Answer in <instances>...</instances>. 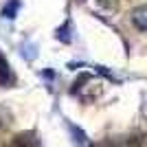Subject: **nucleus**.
<instances>
[{
    "label": "nucleus",
    "instance_id": "nucleus-6",
    "mask_svg": "<svg viewBox=\"0 0 147 147\" xmlns=\"http://www.w3.org/2000/svg\"><path fill=\"white\" fill-rule=\"evenodd\" d=\"M143 117L147 119V101H145V103H143Z\"/></svg>",
    "mask_w": 147,
    "mask_h": 147
},
{
    "label": "nucleus",
    "instance_id": "nucleus-1",
    "mask_svg": "<svg viewBox=\"0 0 147 147\" xmlns=\"http://www.w3.org/2000/svg\"><path fill=\"white\" fill-rule=\"evenodd\" d=\"M86 79V86H77L75 88V92L79 94L86 103H92L94 99H99L101 97V92H103V86H101V81H97V79H92V77H84Z\"/></svg>",
    "mask_w": 147,
    "mask_h": 147
},
{
    "label": "nucleus",
    "instance_id": "nucleus-2",
    "mask_svg": "<svg viewBox=\"0 0 147 147\" xmlns=\"http://www.w3.org/2000/svg\"><path fill=\"white\" fill-rule=\"evenodd\" d=\"M129 18H132V24L138 31H147V5L134 7L132 13H129Z\"/></svg>",
    "mask_w": 147,
    "mask_h": 147
},
{
    "label": "nucleus",
    "instance_id": "nucleus-4",
    "mask_svg": "<svg viewBox=\"0 0 147 147\" xmlns=\"http://www.w3.org/2000/svg\"><path fill=\"white\" fill-rule=\"evenodd\" d=\"M7 125H11V112L5 105H0V127H7Z\"/></svg>",
    "mask_w": 147,
    "mask_h": 147
},
{
    "label": "nucleus",
    "instance_id": "nucleus-5",
    "mask_svg": "<svg viewBox=\"0 0 147 147\" xmlns=\"http://www.w3.org/2000/svg\"><path fill=\"white\" fill-rule=\"evenodd\" d=\"M7 81H9V64L0 57V84H7Z\"/></svg>",
    "mask_w": 147,
    "mask_h": 147
},
{
    "label": "nucleus",
    "instance_id": "nucleus-3",
    "mask_svg": "<svg viewBox=\"0 0 147 147\" xmlns=\"http://www.w3.org/2000/svg\"><path fill=\"white\" fill-rule=\"evenodd\" d=\"M9 147H35V145H33V141H31L29 136L20 134V136H16V138L9 143Z\"/></svg>",
    "mask_w": 147,
    "mask_h": 147
}]
</instances>
